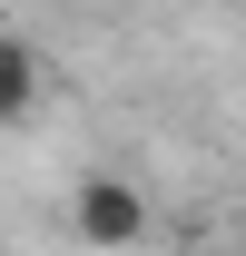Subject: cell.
<instances>
[{"label": "cell", "mask_w": 246, "mask_h": 256, "mask_svg": "<svg viewBox=\"0 0 246 256\" xmlns=\"http://www.w3.org/2000/svg\"><path fill=\"white\" fill-rule=\"evenodd\" d=\"M40 79H50V69H40V40L30 30H0V128H20L40 108Z\"/></svg>", "instance_id": "2"}, {"label": "cell", "mask_w": 246, "mask_h": 256, "mask_svg": "<svg viewBox=\"0 0 246 256\" xmlns=\"http://www.w3.org/2000/svg\"><path fill=\"white\" fill-rule=\"evenodd\" d=\"M69 226H79L89 246H138V236H148V197H138V178H79Z\"/></svg>", "instance_id": "1"}]
</instances>
